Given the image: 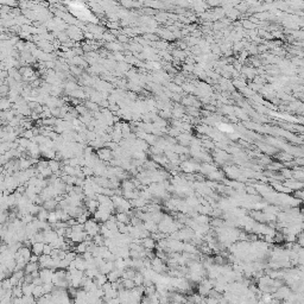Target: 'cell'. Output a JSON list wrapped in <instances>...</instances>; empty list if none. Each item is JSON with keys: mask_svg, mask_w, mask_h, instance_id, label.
Instances as JSON below:
<instances>
[{"mask_svg": "<svg viewBox=\"0 0 304 304\" xmlns=\"http://www.w3.org/2000/svg\"><path fill=\"white\" fill-rule=\"evenodd\" d=\"M133 281H134V284L137 285V286H140V285H143V281H144V278H143V276L141 274H136L134 276V278H133Z\"/></svg>", "mask_w": 304, "mask_h": 304, "instance_id": "obj_5", "label": "cell"}, {"mask_svg": "<svg viewBox=\"0 0 304 304\" xmlns=\"http://www.w3.org/2000/svg\"><path fill=\"white\" fill-rule=\"evenodd\" d=\"M141 243H143V246H144L145 248H147V250H152L153 246H154V243H153L152 238H144L141 240Z\"/></svg>", "mask_w": 304, "mask_h": 304, "instance_id": "obj_2", "label": "cell"}, {"mask_svg": "<svg viewBox=\"0 0 304 304\" xmlns=\"http://www.w3.org/2000/svg\"><path fill=\"white\" fill-rule=\"evenodd\" d=\"M116 219H118L119 222H124V223L129 222V217H127V214L126 213H119L116 215Z\"/></svg>", "mask_w": 304, "mask_h": 304, "instance_id": "obj_4", "label": "cell"}, {"mask_svg": "<svg viewBox=\"0 0 304 304\" xmlns=\"http://www.w3.org/2000/svg\"><path fill=\"white\" fill-rule=\"evenodd\" d=\"M44 245H45V243H43V241H38V243H32L31 250L33 252V254L42 255V254H43V251H44Z\"/></svg>", "mask_w": 304, "mask_h": 304, "instance_id": "obj_1", "label": "cell"}, {"mask_svg": "<svg viewBox=\"0 0 304 304\" xmlns=\"http://www.w3.org/2000/svg\"><path fill=\"white\" fill-rule=\"evenodd\" d=\"M98 154L100 156L101 159H108L111 157V151L109 150H100L98 152Z\"/></svg>", "mask_w": 304, "mask_h": 304, "instance_id": "obj_3", "label": "cell"}]
</instances>
